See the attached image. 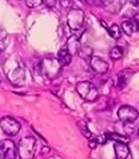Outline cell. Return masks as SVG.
I'll use <instances>...</instances> for the list:
<instances>
[{"label":"cell","mask_w":139,"mask_h":159,"mask_svg":"<svg viewBox=\"0 0 139 159\" xmlns=\"http://www.w3.org/2000/svg\"><path fill=\"white\" fill-rule=\"evenodd\" d=\"M43 2H44L48 7H53L55 5H56L57 0H43Z\"/></svg>","instance_id":"603a6c76"},{"label":"cell","mask_w":139,"mask_h":159,"mask_svg":"<svg viewBox=\"0 0 139 159\" xmlns=\"http://www.w3.org/2000/svg\"><path fill=\"white\" fill-rule=\"evenodd\" d=\"M123 55H124V51H123V49L120 47L112 48V50L109 51V57L112 60H120L123 57Z\"/></svg>","instance_id":"d6986e66"},{"label":"cell","mask_w":139,"mask_h":159,"mask_svg":"<svg viewBox=\"0 0 139 159\" xmlns=\"http://www.w3.org/2000/svg\"><path fill=\"white\" fill-rule=\"evenodd\" d=\"M76 92L85 101L94 102L99 98V90L98 88L93 84L92 82L82 81L76 84Z\"/></svg>","instance_id":"7a4b0ae2"},{"label":"cell","mask_w":139,"mask_h":159,"mask_svg":"<svg viewBox=\"0 0 139 159\" xmlns=\"http://www.w3.org/2000/svg\"><path fill=\"white\" fill-rule=\"evenodd\" d=\"M7 77L11 83H13L16 86H23L25 83V70L21 66H17L8 73Z\"/></svg>","instance_id":"ba28073f"},{"label":"cell","mask_w":139,"mask_h":159,"mask_svg":"<svg viewBox=\"0 0 139 159\" xmlns=\"http://www.w3.org/2000/svg\"><path fill=\"white\" fill-rule=\"evenodd\" d=\"M121 29H123V31L126 33V34H128V36H131L133 32H136L138 29V21H136V20H125V21H123V24H121Z\"/></svg>","instance_id":"5bb4252c"},{"label":"cell","mask_w":139,"mask_h":159,"mask_svg":"<svg viewBox=\"0 0 139 159\" xmlns=\"http://www.w3.org/2000/svg\"><path fill=\"white\" fill-rule=\"evenodd\" d=\"M138 29H139V21H138Z\"/></svg>","instance_id":"4316f807"},{"label":"cell","mask_w":139,"mask_h":159,"mask_svg":"<svg viewBox=\"0 0 139 159\" xmlns=\"http://www.w3.org/2000/svg\"><path fill=\"white\" fill-rule=\"evenodd\" d=\"M0 83H1V77H0Z\"/></svg>","instance_id":"484cf974"},{"label":"cell","mask_w":139,"mask_h":159,"mask_svg":"<svg viewBox=\"0 0 139 159\" xmlns=\"http://www.w3.org/2000/svg\"><path fill=\"white\" fill-rule=\"evenodd\" d=\"M90 4L93 5H104V1L102 0H88Z\"/></svg>","instance_id":"cb8c5ba5"},{"label":"cell","mask_w":139,"mask_h":159,"mask_svg":"<svg viewBox=\"0 0 139 159\" xmlns=\"http://www.w3.org/2000/svg\"><path fill=\"white\" fill-rule=\"evenodd\" d=\"M124 2H125L124 0H105L104 7L111 13H119L124 6Z\"/></svg>","instance_id":"30bf717a"},{"label":"cell","mask_w":139,"mask_h":159,"mask_svg":"<svg viewBox=\"0 0 139 159\" xmlns=\"http://www.w3.org/2000/svg\"><path fill=\"white\" fill-rule=\"evenodd\" d=\"M114 151H115L117 159H127V157L130 156V150H128V146H127L126 143L115 141Z\"/></svg>","instance_id":"8fae6325"},{"label":"cell","mask_w":139,"mask_h":159,"mask_svg":"<svg viewBox=\"0 0 139 159\" xmlns=\"http://www.w3.org/2000/svg\"><path fill=\"white\" fill-rule=\"evenodd\" d=\"M42 2H43V0H26V6L35 8V7L39 6Z\"/></svg>","instance_id":"44dd1931"},{"label":"cell","mask_w":139,"mask_h":159,"mask_svg":"<svg viewBox=\"0 0 139 159\" xmlns=\"http://www.w3.org/2000/svg\"><path fill=\"white\" fill-rule=\"evenodd\" d=\"M17 148L20 159H33L36 152V139L33 137H24L19 140Z\"/></svg>","instance_id":"3957f363"},{"label":"cell","mask_w":139,"mask_h":159,"mask_svg":"<svg viewBox=\"0 0 139 159\" xmlns=\"http://www.w3.org/2000/svg\"><path fill=\"white\" fill-rule=\"evenodd\" d=\"M61 1H64V0H61Z\"/></svg>","instance_id":"83f0119b"},{"label":"cell","mask_w":139,"mask_h":159,"mask_svg":"<svg viewBox=\"0 0 139 159\" xmlns=\"http://www.w3.org/2000/svg\"><path fill=\"white\" fill-rule=\"evenodd\" d=\"M18 148L12 140L4 139L0 141V158L1 159H16Z\"/></svg>","instance_id":"5b68a950"},{"label":"cell","mask_w":139,"mask_h":159,"mask_svg":"<svg viewBox=\"0 0 139 159\" xmlns=\"http://www.w3.org/2000/svg\"><path fill=\"white\" fill-rule=\"evenodd\" d=\"M8 45V34L5 30L0 29V50H5Z\"/></svg>","instance_id":"e0dca14e"},{"label":"cell","mask_w":139,"mask_h":159,"mask_svg":"<svg viewBox=\"0 0 139 159\" xmlns=\"http://www.w3.org/2000/svg\"><path fill=\"white\" fill-rule=\"evenodd\" d=\"M62 64L56 58H44L40 62V71L46 79L53 80L61 74Z\"/></svg>","instance_id":"6da1fadb"},{"label":"cell","mask_w":139,"mask_h":159,"mask_svg":"<svg viewBox=\"0 0 139 159\" xmlns=\"http://www.w3.org/2000/svg\"><path fill=\"white\" fill-rule=\"evenodd\" d=\"M83 21H85V13L82 10L73 8L69 11L68 17H67V23H68V26L72 30L81 29V26L83 25Z\"/></svg>","instance_id":"277c9868"},{"label":"cell","mask_w":139,"mask_h":159,"mask_svg":"<svg viewBox=\"0 0 139 159\" xmlns=\"http://www.w3.org/2000/svg\"><path fill=\"white\" fill-rule=\"evenodd\" d=\"M89 63H90L93 70L96 71L98 74H106L108 71V63L105 60H102L101 57L93 56L92 60L89 61Z\"/></svg>","instance_id":"9c48e42d"},{"label":"cell","mask_w":139,"mask_h":159,"mask_svg":"<svg viewBox=\"0 0 139 159\" xmlns=\"http://www.w3.org/2000/svg\"><path fill=\"white\" fill-rule=\"evenodd\" d=\"M136 1H137V4H138V5H139V0H136Z\"/></svg>","instance_id":"d4e9b609"},{"label":"cell","mask_w":139,"mask_h":159,"mask_svg":"<svg viewBox=\"0 0 139 159\" xmlns=\"http://www.w3.org/2000/svg\"><path fill=\"white\" fill-rule=\"evenodd\" d=\"M0 127H1L2 132L6 133L7 135L13 137L19 132L20 124L11 116H4V118L0 119Z\"/></svg>","instance_id":"8992f818"},{"label":"cell","mask_w":139,"mask_h":159,"mask_svg":"<svg viewBox=\"0 0 139 159\" xmlns=\"http://www.w3.org/2000/svg\"><path fill=\"white\" fill-rule=\"evenodd\" d=\"M127 83V79H126L125 76H120L119 77V81H118V87H120V88H123V87H125V84Z\"/></svg>","instance_id":"7402d4cb"},{"label":"cell","mask_w":139,"mask_h":159,"mask_svg":"<svg viewBox=\"0 0 139 159\" xmlns=\"http://www.w3.org/2000/svg\"><path fill=\"white\" fill-rule=\"evenodd\" d=\"M72 58H73V55L68 51L67 47L62 48L57 53V60L60 61L62 66H69L72 63Z\"/></svg>","instance_id":"4fadbf2b"},{"label":"cell","mask_w":139,"mask_h":159,"mask_svg":"<svg viewBox=\"0 0 139 159\" xmlns=\"http://www.w3.org/2000/svg\"><path fill=\"white\" fill-rule=\"evenodd\" d=\"M77 55H79L82 60L90 61L93 57V49L90 47H88V45H83V47L80 48V51Z\"/></svg>","instance_id":"9a60e30c"},{"label":"cell","mask_w":139,"mask_h":159,"mask_svg":"<svg viewBox=\"0 0 139 159\" xmlns=\"http://www.w3.org/2000/svg\"><path fill=\"white\" fill-rule=\"evenodd\" d=\"M105 135H106L107 139L114 140V141H120V143H126V144L128 143V138L127 137H124V135L118 134V133H106Z\"/></svg>","instance_id":"2e32d148"},{"label":"cell","mask_w":139,"mask_h":159,"mask_svg":"<svg viewBox=\"0 0 139 159\" xmlns=\"http://www.w3.org/2000/svg\"><path fill=\"white\" fill-rule=\"evenodd\" d=\"M139 113L136 108H133L132 106H121L118 111V118L121 120L123 122L130 124V122H134L138 119Z\"/></svg>","instance_id":"52a82bcc"},{"label":"cell","mask_w":139,"mask_h":159,"mask_svg":"<svg viewBox=\"0 0 139 159\" xmlns=\"http://www.w3.org/2000/svg\"><path fill=\"white\" fill-rule=\"evenodd\" d=\"M77 126H79L81 133L86 137L87 139H92L93 134L89 132V129H88V127H87V124L85 122V121H79V122H77Z\"/></svg>","instance_id":"ac0fdd59"},{"label":"cell","mask_w":139,"mask_h":159,"mask_svg":"<svg viewBox=\"0 0 139 159\" xmlns=\"http://www.w3.org/2000/svg\"><path fill=\"white\" fill-rule=\"evenodd\" d=\"M66 47H67V49H68V51L72 53L73 56L76 55V53H79L80 48H81L79 37H77V36H72V37H69Z\"/></svg>","instance_id":"7c38bea8"},{"label":"cell","mask_w":139,"mask_h":159,"mask_svg":"<svg viewBox=\"0 0 139 159\" xmlns=\"http://www.w3.org/2000/svg\"><path fill=\"white\" fill-rule=\"evenodd\" d=\"M138 133H139V131H138Z\"/></svg>","instance_id":"f1b7e54d"},{"label":"cell","mask_w":139,"mask_h":159,"mask_svg":"<svg viewBox=\"0 0 139 159\" xmlns=\"http://www.w3.org/2000/svg\"><path fill=\"white\" fill-rule=\"evenodd\" d=\"M108 33L112 36L114 39H119L121 37V30H120V27L117 24H114V25H112L108 29Z\"/></svg>","instance_id":"ffe728a7"}]
</instances>
